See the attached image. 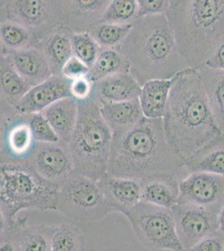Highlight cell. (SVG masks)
Masks as SVG:
<instances>
[{
    "label": "cell",
    "instance_id": "44dd1931",
    "mask_svg": "<svg viewBox=\"0 0 224 251\" xmlns=\"http://www.w3.org/2000/svg\"><path fill=\"white\" fill-rule=\"evenodd\" d=\"M100 110L113 135L132 128L145 117L139 98L122 102L100 103Z\"/></svg>",
    "mask_w": 224,
    "mask_h": 251
},
{
    "label": "cell",
    "instance_id": "5b68a950",
    "mask_svg": "<svg viewBox=\"0 0 224 251\" xmlns=\"http://www.w3.org/2000/svg\"><path fill=\"white\" fill-rule=\"evenodd\" d=\"M60 187L45 179L28 163H1V224L9 225L20 211H57Z\"/></svg>",
    "mask_w": 224,
    "mask_h": 251
},
{
    "label": "cell",
    "instance_id": "603a6c76",
    "mask_svg": "<svg viewBox=\"0 0 224 251\" xmlns=\"http://www.w3.org/2000/svg\"><path fill=\"white\" fill-rule=\"evenodd\" d=\"M180 181L181 178L176 175L159 176L141 181L142 202L172 209L178 204Z\"/></svg>",
    "mask_w": 224,
    "mask_h": 251
},
{
    "label": "cell",
    "instance_id": "d4e9b609",
    "mask_svg": "<svg viewBox=\"0 0 224 251\" xmlns=\"http://www.w3.org/2000/svg\"><path fill=\"white\" fill-rule=\"evenodd\" d=\"M196 70L204 85L216 123L224 137V72L206 66Z\"/></svg>",
    "mask_w": 224,
    "mask_h": 251
},
{
    "label": "cell",
    "instance_id": "ac0fdd59",
    "mask_svg": "<svg viewBox=\"0 0 224 251\" xmlns=\"http://www.w3.org/2000/svg\"><path fill=\"white\" fill-rule=\"evenodd\" d=\"M142 86L130 73H118L95 83L93 97L100 103L122 102L139 98Z\"/></svg>",
    "mask_w": 224,
    "mask_h": 251
},
{
    "label": "cell",
    "instance_id": "8fae6325",
    "mask_svg": "<svg viewBox=\"0 0 224 251\" xmlns=\"http://www.w3.org/2000/svg\"><path fill=\"white\" fill-rule=\"evenodd\" d=\"M178 204L220 211L224 204V176L192 173L179 182Z\"/></svg>",
    "mask_w": 224,
    "mask_h": 251
},
{
    "label": "cell",
    "instance_id": "30bf717a",
    "mask_svg": "<svg viewBox=\"0 0 224 251\" xmlns=\"http://www.w3.org/2000/svg\"><path fill=\"white\" fill-rule=\"evenodd\" d=\"M38 144L29 115L14 113L1 118V163H27Z\"/></svg>",
    "mask_w": 224,
    "mask_h": 251
},
{
    "label": "cell",
    "instance_id": "f546056e",
    "mask_svg": "<svg viewBox=\"0 0 224 251\" xmlns=\"http://www.w3.org/2000/svg\"><path fill=\"white\" fill-rule=\"evenodd\" d=\"M51 251H87L85 235L72 223H63L54 228Z\"/></svg>",
    "mask_w": 224,
    "mask_h": 251
},
{
    "label": "cell",
    "instance_id": "9a60e30c",
    "mask_svg": "<svg viewBox=\"0 0 224 251\" xmlns=\"http://www.w3.org/2000/svg\"><path fill=\"white\" fill-rule=\"evenodd\" d=\"M111 0H70L62 3L63 25L74 34L89 33L101 22Z\"/></svg>",
    "mask_w": 224,
    "mask_h": 251
},
{
    "label": "cell",
    "instance_id": "52a82bcc",
    "mask_svg": "<svg viewBox=\"0 0 224 251\" xmlns=\"http://www.w3.org/2000/svg\"><path fill=\"white\" fill-rule=\"evenodd\" d=\"M57 211L72 220L93 222L112 212L99 180L75 171L60 188Z\"/></svg>",
    "mask_w": 224,
    "mask_h": 251
},
{
    "label": "cell",
    "instance_id": "8d00e7d4",
    "mask_svg": "<svg viewBox=\"0 0 224 251\" xmlns=\"http://www.w3.org/2000/svg\"><path fill=\"white\" fill-rule=\"evenodd\" d=\"M138 19L150 15H166L170 0H137Z\"/></svg>",
    "mask_w": 224,
    "mask_h": 251
},
{
    "label": "cell",
    "instance_id": "60d3db41",
    "mask_svg": "<svg viewBox=\"0 0 224 251\" xmlns=\"http://www.w3.org/2000/svg\"><path fill=\"white\" fill-rule=\"evenodd\" d=\"M218 232L224 235V204L220 209L218 216Z\"/></svg>",
    "mask_w": 224,
    "mask_h": 251
},
{
    "label": "cell",
    "instance_id": "1f68e13d",
    "mask_svg": "<svg viewBox=\"0 0 224 251\" xmlns=\"http://www.w3.org/2000/svg\"><path fill=\"white\" fill-rule=\"evenodd\" d=\"M138 20L137 0H111L100 23L130 25Z\"/></svg>",
    "mask_w": 224,
    "mask_h": 251
},
{
    "label": "cell",
    "instance_id": "7402d4cb",
    "mask_svg": "<svg viewBox=\"0 0 224 251\" xmlns=\"http://www.w3.org/2000/svg\"><path fill=\"white\" fill-rule=\"evenodd\" d=\"M73 34L71 29L62 25L50 32L40 43L53 75H61L63 67L74 56Z\"/></svg>",
    "mask_w": 224,
    "mask_h": 251
},
{
    "label": "cell",
    "instance_id": "e575fe53",
    "mask_svg": "<svg viewBox=\"0 0 224 251\" xmlns=\"http://www.w3.org/2000/svg\"><path fill=\"white\" fill-rule=\"evenodd\" d=\"M29 123L34 138L38 143H60V138L41 112L29 114Z\"/></svg>",
    "mask_w": 224,
    "mask_h": 251
},
{
    "label": "cell",
    "instance_id": "4316f807",
    "mask_svg": "<svg viewBox=\"0 0 224 251\" xmlns=\"http://www.w3.org/2000/svg\"><path fill=\"white\" fill-rule=\"evenodd\" d=\"M0 40L1 55H7L40 44L28 29L12 21H1Z\"/></svg>",
    "mask_w": 224,
    "mask_h": 251
},
{
    "label": "cell",
    "instance_id": "3957f363",
    "mask_svg": "<svg viewBox=\"0 0 224 251\" xmlns=\"http://www.w3.org/2000/svg\"><path fill=\"white\" fill-rule=\"evenodd\" d=\"M116 50L130 66V74L142 86L152 80H168L190 68L166 15L136 20L125 40Z\"/></svg>",
    "mask_w": 224,
    "mask_h": 251
},
{
    "label": "cell",
    "instance_id": "d6a6232c",
    "mask_svg": "<svg viewBox=\"0 0 224 251\" xmlns=\"http://www.w3.org/2000/svg\"><path fill=\"white\" fill-rule=\"evenodd\" d=\"M72 46L75 57L91 68L97 60L101 49L89 33L72 35Z\"/></svg>",
    "mask_w": 224,
    "mask_h": 251
},
{
    "label": "cell",
    "instance_id": "f35d334b",
    "mask_svg": "<svg viewBox=\"0 0 224 251\" xmlns=\"http://www.w3.org/2000/svg\"><path fill=\"white\" fill-rule=\"evenodd\" d=\"M183 251H224V235L217 232Z\"/></svg>",
    "mask_w": 224,
    "mask_h": 251
},
{
    "label": "cell",
    "instance_id": "f1b7e54d",
    "mask_svg": "<svg viewBox=\"0 0 224 251\" xmlns=\"http://www.w3.org/2000/svg\"><path fill=\"white\" fill-rule=\"evenodd\" d=\"M55 226L45 224L21 228L19 235L20 251H51L52 238Z\"/></svg>",
    "mask_w": 224,
    "mask_h": 251
},
{
    "label": "cell",
    "instance_id": "ffe728a7",
    "mask_svg": "<svg viewBox=\"0 0 224 251\" xmlns=\"http://www.w3.org/2000/svg\"><path fill=\"white\" fill-rule=\"evenodd\" d=\"M60 138V143L68 145L76 127L79 102L72 97H66L41 111Z\"/></svg>",
    "mask_w": 224,
    "mask_h": 251
},
{
    "label": "cell",
    "instance_id": "cb8c5ba5",
    "mask_svg": "<svg viewBox=\"0 0 224 251\" xmlns=\"http://www.w3.org/2000/svg\"><path fill=\"white\" fill-rule=\"evenodd\" d=\"M177 75L168 80H150L142 86L139 100L144 117L149 119L164 117L171 89Z\"/></svg>",
    "mask_w": 224,
    "mask_h": 251
},
{
    "label": "cell",
    "instance_id": "277c9868",
    "mask_svg": "<svg viewBox=\"0 0 224 251\" xmlns=\"http://www.w3.org/2000/svg\"><path fill=\"white\" fill-rule=\"evenodd\" d=\"M166 16L188 66H204L224 37V0H170Z\"/></svg>",
    "mask_w": 224,
    "mask_h": 251
},
{
    "label": "cell",
    "instance_id": "83f0119b",
    "mask_svg": "<svg viewBox=\"0 0 224 251\" xmlns=\"http://www.w3.org/2000/svg\"><path fill=\"white\" fill-rule=\"evenodd\" d=\"M118 73H130V66L116 49H101L99 55L90 68L89 77L94 83Z\"/></svg>",
    "mask_w": 224,
    "mask_h": 251
},
{
    "label": "cell",
    "instance_id": "6da1fadb",
    "mask_svg": "<svg viewBox=\"0 0 224 251\" xmlns=\"http://www.w3.org/2000/svg\"><path fill=\"white\" fill-rule=\"evenodd\" d=\"M108 174L144 181L151 177L188 175L184 161L168 139L163 118L144 117L132 128L113 135Z\"/></svg>",
    "mask_w": 224,
    "mask_h": 251
},
{
    "label": "cell",
    "instance_id": "ba28073f",
    "mask_svg": "<svg viewBox=\"0 0 224 251\" xmlns=\"http://www.w3.org/2000/svg\"><path fill=\"white\" fill-rule=\"evenodd\" d=\"M143 246L151 251H183L172 209L141 202L124 215Z\"/></svg>",
    "mask_w": 224,
    "mask_h": 251
},
{
    "label": "cell",
    "instance_id": "e0dca14e",
    "mask_svg": "<svg viewBox=\"0 0 224 251\" xmlns=\"http://www.w3.org/2000/svg\"><path fill=\"white\" fill-rule=\"evenodd\" d=\"M12 66L32 87L53 76L41 44L7 54Z\"/></svg>",
    "mask_w": 224,
    "mask_h": 251
},
{
    "label": "cell",
    "instance_id": "ab89813d",
    "mask_svg": "<svg viewBox=\"0 0 224 251\" xmlns=\"http://www.w3.org/2000/svg\"><path fill=\"white\" fill-rule=\"evenodd\" d=\"M203 66L224 72V37L207 57Z\"/></svg>",
    "mask_w": 224,
    "mask_h": 251
},
{
    "label": "cell",
    "instance_id": "836d02e7",
    "mask_svg": "<svg viewBox=\"0 0 224 251\" xmlns=\"http://www.w3.org/2000/svg\"><path fill=\"white\" fill-rule=\"evenodd\" d=\"M27 224V218H17L9 225L1 224L0 251H20L19 235L21 228Z\"/></svg>",
    "mask_w": 224,
    "mask_h": 251
},
{
    "label": "cell",
    "instance_id": "9c48e42d",
    "mask_svg": "<svg viewBox=\"0 0 224 251\" xmlns=\"http://www.w3.org/2000/svg\"><path fill=\"white\" fill-rule=\"evenodd\" d=\"M1 21L19 24L34 34L41 43L46 35L62 25L61 1L2 0Z\"/></svg>",
    "mask_w": 224,
    "mask_h": 251
},
{
    "label": "cell",
    "instance_id": "7a4b0ae2",
    "mask_svg": "<svg viewBox=\"0 0 224 251\" xmlns=\"http://www.w3.org/2000/svg\"><path fill=\"white\" fill-rule=\"evenodd\" d=\"M163 122L171 144L184 163L224 137L196 69L179 73L171 89Z\"/></svg>",
    "mask_w": 224,
    "mask_h": 251
},
{
    "label": "cell",
    "instance_id": "4fadbf2b",
    "mask_svg": "<svg viewBox=\"0 0 224 251\" xmlns=\"http://www.w3.org/2000/svg\"><path fill=\"white\" fill-rule=\"evenodd\" d=\"M27 163L41 177L60 188L75 172L68 147L61 143H39Z\"/></svg>",
    "mask_w": 224,
    "mask_h": 251
},
{
    "label": "cell",
    "instance_id": "7c38bea8",
    "mask_svg": "<svg viewBox=\"0 0 224 251\" xmlns=\"http://www.w3.org/2000/svg\"><path fill=\"white\" fill-rule=\"evenodd\" d=\"M172 211L179 240L184 250L218 232L219 211L187 204H177Z\"/></svg>",
    "mask_w": 224,
    "mask_h": 251
},
{
    "label": "cell",
    "instance_id": "74e56055",
    "mask_svg": "<svg viewBox=\"0 0 224 251\" xmlns=\"http://www.w3.org/2000/svg\"><path fill=\"white\" fill-rule=\"evenodd\" d=\"M89 73H90V67L74 55L63 67L61 75L67 78L69 80H72L87 76L89 75Z\"/></svg>",
    "mask_w": 224,
    "mask_h": 251
},
{
    "label": "cell",
    "instance_id": "5bb4252c",
    "mask_svg": "<svg viewBox=\"0 0 224 251\" xmlns=\"http://www.w3.org/2000/svg\"><path fill=\"white\" fill-rule=\"evenodd\" d=\"M71 80L63 75H53L46 81L32 87L14 108L16 114L41 112L57 100L71 97Z\"/></svg>",
    "mask_w": 224,
    "mask_h": 251
},
{
    "label": "cell",
    "instance_id": "8992f818",
    "mask_svg": "<svg viewBox=\"0 0 224 251\" xmlns=\"http://www.w3.org/2000/svg\"><path fill=\"white\" fill-rule=\"evenodd\" d=\"M113 133L104 120L100 102L92 96L79 102V114L74 134L68 143L75 171L92 179L107 174Z\"/></svg>",
    "mask_w": 224,
    "mask_h": 251
},
{
    "label": "cell",
    "instance_id": "d6986e66",
    "mask_svg": "<svg viewBox=\"0 0 224 251\" xmlns=\"http://www.w3.org/2000/svg\"><path fill=\"white\" fill-rule=\"evenodd\" d=\"M1 118L14 114V108L32 86L20 76L9 57L1 55Z\"/></svg>",
    "mask_w": 224,
    "mask_h": 251
},
{
    "label": "cell",
    "instance_id": "d590c367",
    "mask_svg": "<svg viewBox=\"0 0 224 251\" xmlns=\"http://www.w3.org/2000/svg\"><path fill=\"white\" fill-rule=\"evenodd\" d=\"M94 85L95 83L90 79L88 75L71 80V97L74 98L78 102L89 100L93 96Z\"/></svg>",
    "mask_w": 224,
    "mask_h": 251
},
{
    "label": "cell",
    "instance_id": "4dcf8cb0",
    "mask_svg": "<svg viewBox=\"0 0 224 251\" xmlns=\"http://www.w3.org/2000/svg\"><path fill=\"white\" fill-rule=\"evenodd\" d=\"M130 25L100 23L89 31L100 49H117L131 31Z\"/></svg>",
    "mask_w": 224,
    "mask_h": 251
},
{
    "label": "cell",
    "instance_id": "484cf974",
    "mask_svg": "<svg viewBox=\"0 0 224 251\" xmlns=\"http://www.w3.org/2000/svg\"><path fill=\"white\" fill-rule=\"evenodd\" d=\"M184 167L188 174L207 173L224 176V137L187 160Z\"/></svg>",
    "mask_w": 224,
    "mask_h": 251
},
{
    "label": "cell",
    "instance_id": "2e32d148",
    "mask_svg": "<svg viewBox=\"0 0 224 251\" xmlns=\"http://www.w3.org/2000/svg\"><path fill=\"white\" fill-rule=\"evenodd\" d=\"M99 182L112 212L125 215L142 201V183L139 180L106 174Z\"/></svg>",
    "mask_w": 224,
    "mask_h": 251
}]
</instances>
